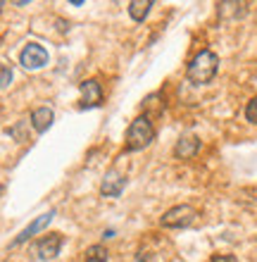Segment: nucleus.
<instances>
[{"label": "nucleus", "instance_id": "obj_1", "mask_svg": "<svg viewBox=\"0 0 257 262\" xmlns=\"http://www.w3.org/2000/svg\"><path fill=\"white\" fill-rule=\"evenodd\" d=\"M217 69H219V57H217V53H212V50H200V53L191 60L186 74L193 83L202 86V83H209L215 79Z\"/></svg>", "mask_w": 257, "mask_h": 262}, {"label": "nucleus", "instance_id": "obj_2", "mask_svg": "<svg viewBox=\"0 0 257 262\" xmlns=\"http://www.w3.org/2000/svg\"><path fill=\"white\" fill-rule=\"evenodd\" d=\"M153 138H155L153 122H150V117L141 115L126 129V148L129 150H143V148H148V145L153 143Z\"/></svg>", "mask_w": 257, "mask_h": 262}, {"label": "nucleus", "instance_id": "obj_3", "mask_svg": "<svg viewBox=\"0 0 257 262\" xmlns=\"http://www.w3.org/2000/svg\"><path fill=\"white\" fill-rule=\"evenodd\" d=\"M195 220H198V212H195L191 205H176L172 210L162 214V227L167 229H186L193 227Z\"/></svg>", "mask_w": 257, "mask_h": 262}, {"label": "nucleus", "instance_id": "obj_4", "mask_svg": "<svg viewBox=\"0 0 257 262\" xmlns=\"http://www.w3.org/2000/svg\"><path fill=\"white\" fill-rule=\"evenodd\" d=\"M19 64L29 72H36V69H43L48 64V50L38 46V43H27L24 50L19 53Z\"/></svg>", "mask_w": 257, "mask_h": 262}, {"label": "nucleus", "instance_id": "obj_5", "mask_svg": "<svg viewBox=\"0 0 257 262\" xmlns=\"http://www.w3.org/2000/svg\"><path fill=\"white\" fill-rule=\"evenodd\" d=\"M103 105V89L96 79H86L79 86V107L88 110V107H100Z\"/></svg>", "mask_w": 257, "mask_h": 262}, {"label": "nucleus", "instance_id": "obj_6", "mask_svg": "<svg viewBox=\"0 0 257 262\" xmlns=\"http://www.w3.org/2000/svg\"><path fill=\"white\" fill-rule=\"evenodd\" d=\"M60 248H62V236L60 234H48L45 238L36 243V253L41 260H53V257L60 255Z\"/></svg>", "mask_w": 257, "mask_h": 262}, {"label": "nucleus", "instance_id": "obj_7", "mask_svg": "<svg viewBox=\"0 0 257 262\" xmlns=\"http://www.w3.org/2000/svg\"><path fill=\"white\" fill-rule=\"evenodd\" d=\"M124 186H126V179H124V177H122L117 169H110V172L105 174L103 184H100V193L107 195V198H117V195H122Z\"/></svg>", "mask_w": 257, "mask_h": 262}, {"label": "nucleus", "instance_id": "obj_8", "mask_svg": "<svg viewBox=\"0 0 257 262\" xmlns=\"http://www.w3.org/2000/svg\"><path fill=\"white\" fill-rule=\"evenodd\" d=\"M53 217H55V212H45V214H41V217H36V220L31 222L27 229H21L19 236H17V238L12 241V246H21V243H27L31 236H36L38 231H41V229L48 227L50 222H53Z\"/></svg>", "mask_w": 257, "mask_h": 262}, {"label": "nucleus", "instance_id": "obj_9", "mask_svg": "<svg viewBox=\"0 0 257 262\" xmlns=\"http://www.w3.org/2000/svg\"><path fill=\"white\" fill-rule=\"evenodd\" d=\"M53 122H55V112L50 107H36L31 112V126H34L36 134H45L53 126Z\"/></svg>", "mask_w": 257, "mask_h": 262}, {"label": "nucleus", "instance_id": "obj_10", "mask_svg": "<svg viewBox=\"0 0 257 262\" xmlns=\"http://www.w3.org/2000/svg\"><path fill=\"white\" fill-rule=\"evenodd\" d=\"M198 148H200V138L186 134V136H181L179 141H176L174 155H176V158H181V160H188V158H193L195 152H198Z\"/></svg>", "mask_w": 257, "mask_h": 262}, {"label": "nucleus", "instance_id": "obj_11", "mask_svg": "<svg viewBox=\"0 0 257 262\" xmlns=\"http://www.w3.org/2000/svg\"><path fill=\"white\" fill-rule=\"evenodd\" d=\"M153 7V0H131L129 3V14H131L133 21H143Z\"/></svg>", "mask_w": 257, "mask_h": 262}, {"label": "nucleus", "instance_id": "obj_12", "mask_svg": "<svg viewBox=\"0 0 257 262\" xmlns=\"http://www.w3.org/2000/svg\"><path fill=\"white\" fill-rule=\"evenodd\" d=\"M86 262H107V250L103 246H90L86 250Z\"/></svg>", "mask_w": 257, "mask_h": 262}, {"label": "nucleus", "instance_id": "obj_13", "mask_svg": "<svg viewBox=\"0 0 257 262\" xmlns=\"http://www.w3.org/2000/svg\"><path fill=\"white\" fill-rule=\"evenodd\" d=\"M245 119L250 124H257V98H252L250 103L245 105Z\"/></svg>", "mask_w": 257, "mask_h": 262}, {"label": "nucleus", "instance_id": "obj_14", "mask_svg": "<svg viewBox=\"0 0 257 262\" xmlns=\"http://www.w3.org/2000/svg\"><path fill=\"white\" fill-rule=\"evenodd\" d=\"M10 81H12V69L7 64H0V89H7Z\"/></svg>", "mask_w": 257, "mask_h": 262}, {"label": "nucleus", "instance_id": "obj_15", "mask_svg": "<svg viewBox=\"0 0 257 262\" xmlns=\"http://www.w3.org/2000/svg\"><path fill=\"white\" fill-rule=\"evenodd\" d=\"M209 262H238V260L233 255H215Z\"/></svg>", "mask_w": 257, "mask_h": 262}, {"label": "nucleus", "instance_id": "obj_16", "mask_svg": "<svg viewBox=\"0 0 257 262\" xmlns=\"http://www.w3.org/2000/svg\"><path fill=\"white\" fill-rule=\"evenodd\" d=\"M0 7H3V0H0Z\"/></svg>", "mask_w": 257, "mask_h": 262}]
</instances>
